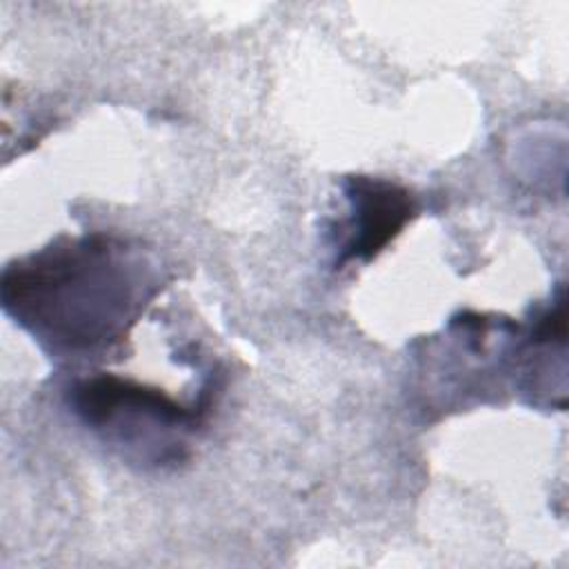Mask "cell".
<instances>
[{
    "label": "cell",
    "mask_w": 569,
    "mask_h": 569,
    "mask_svg": "<svg viewBox=\"0 0 569 569\" xmlns=\"http://www.w3.org/2000/svg\"><path fill=\"white\" fill-rule=\"evenodd\" d=\"M73 413L107 442L129 447L142 462H173L182 458L184 436L200 422L207 402L184 407L160 389L111 373L76 382L69 389Z\"/></svg>",
    "instance_id": "cell-2"
},
{
    "label": "cell",
    "mask_w": 569,
    "mask_h": 569,
    "mask_svg": "<svg viewBox=\"0 0 569 569\" xmlns=\"http://www.w3.org/2000/svg\"><path fill=\"white\" fill-rule=\"evenodd\" d=\"M153 293V271L127 242L91 233L9 264L2 307L56 353L120 340Z\"/></svg>",
    "instance_id": "cell-1"
},
{
    "label": "cell",
    "mask_w": 569,
    "mask_h": 569,
    "mask_svg": "<svg viewBox=\"0 0 569 569\" xmlns=\"http://www.w3.org/2000/svg\"><path fill=\"white\" fill-rule=\"evenodd\" d=\"M342 187L349 218L340 224L345 238L338 242L336 267L376 258L402 231L416 209L405 187L382 178L349 176Z\"/></svg>",
    "instance_id": "cell-3"
}]
</instances>
